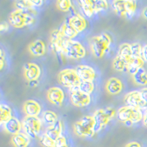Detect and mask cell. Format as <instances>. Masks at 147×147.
<instances>
[{"label": "cell", "mask_w": 147, "mask_h": 147, "mask_svg": "<svg viewBox=\"0 0 147 147\" xmlns=\"http://www.w3.org/2000/svg\"><path fill=\"white\" fill-rule=\"evenodd\" d=\"M111 44V38L107 34L102 33L93 37L90 40V47L95 57L101 58L108 51Z\"/></svg>", "instance_id": "6da1fadb"}, {"label": "cell", "mask_w": 147, "mask_h": 147, "mask_svg": "<svg viewBox=\"0 0 147 147\" xmlns=\"http://www.w3.org/2000/svg\"><path fill=\"white\" fill-rule=\"evenodd\" d=\"M32 9L24 11L16 10L13 12L9 17L10 24L16 28H22L32 24L35 22V19L32 16V13H30Z\"/></svg>", "instance_id": "7a4b0ae2"}, {"label": "cell", "mask_w": 147, "mask_h": 147, "mask_svg": "<svg viewBox=\"0 0 147 147\" xmlns=\"http://www.w3.org/2000/svg\"><path fill=\"white\" fill-rule=\"evenodd\" d=\"M63 54L72 59H82L85 57V49L83 46L74 40L64 39L63 42Z\"/></svg>", "instance_id": "3957f363"}, {"label": "cell", "mask_w": 147, "mask_h": 147, "mask_svg": "<svg viewBox=\"0 0 147 147\" xmlns=\"http://www.w3.org/2000/svg\"><path fill=\"white\" fill-rule=\"evenodd\" d=\"M115 114L114 109L111 107H107L105 109H99L94 113V119L95 124L94 127V131L95 133L100 131L105 126L108 124V122Z\"/></svg>", "instance_id": "277c9868"}, {"label": "cell", "mask_w": 147, "mask_h": 147, "mask_svg": "<svg viewBox=\"0 0 147 147\" xmlns=\"http://www.w3.org/2000/svg\"><path fill=\"white\" fill-rule=\"evenodd\" d=\"M143 118V113L140 109L124 106L118 110V120L124 123L127 121H131L133 122V124H136L142 120Z\"/></svg>", "instance_id": "5b68a950"}, {"label": "cell", "mask_w": 147, "mask_h": 147, "mask_svg": "<svg viewBox=\"0 0 147 147\" xmlns=\"http://www.w3.org/2000/svg\"><path fill=\"white\" fill-rule=\"evenodd\" d=\"M22 124L24 133L31 138H35L41 129V121L38 117L26 116Z\"/></svg>", "instance_id": "8992f818"}, {"label": "cell", "mask_w": 147, "mask_h": 147, "mask_svg": "<svg viewBox=\"0 0 147 147\" xmlns=\"http://www.w3.org/2000/svg\"><path fill=\"white\" fill-rule=\"evenodd\" d=\"M57 80L60 85L65 88H72L78 86L80 83V80L79 79L75 70L73 69H65L58 74Z\"/></svg>", "instance_id": "52a82bcc"}, {"label": "cell", "mask_w": 147, "mask_h": 147, "mask_svg": "<svg viewBox=\"0 0 147 147\" xmlns=\"http://www.w3.org/2000/svg\"><path fill=\"white\" fill-rule=\"evenodd\" d=\"M70 100L74 105L78 107L88 106L90 102V95L84 94L79 90L78 86L71 88Z\"/></svg>", "instance_id": "ba28073f"}, {"label": "cell", "mask_w": 147, "mask_h": 147, "mask_svg": "<svg viewBox=\"0 0 147 147\" xmlns=\"http://www.w3.org/2000/svg\"><path fill=\"white\" fill-rule=\"evenodd\" d=\"M124 101L127 107L140 109V110L145 109V105L141 99L139 91H132L127 94L124 97Z\"/></svg>", "instance_id": "9c48e42d"}, {"label": "cell", "mask_w": 147, "mask_h": 147, "mask_svg": "<svg viewBox=\"0 0 147 147\" xmlns=\"http://www.w3.org/2000/svg\"><path fill=\"white\" fill-rule=\"evenodd\" d=\"M47 99H48L52 105L57 107L62 105L63 102L65 94L63 90L57 87L51 88L47 91Z\"/></svg>", "instance_id": "30bf717a"}, {"label": "cell", "mask_w": 147, "mask_h": 147, "mask_svg": "<svg viewBox=\"0 0 147 147\" xmlns=\"http://www.w3.org/2000/svg\"><path fill=\"white\" fill-rule=\"evenodd\" d=\"M76 73L81 82L90 81L93 82L95 78V71L91 67L85 65H80L76 68Z\"/></svg>", "instance_id": "8fae6325"}, {"label": "cell", "mask_w": 147, "mask_h": 147, "mask_svg": "<svg viewBox=\"0 0 147 147\" xmlns=\"http://www.w3.org/2000/svg\"><path fill=\"white\" fill-rule=\"evenodd\" d=\"M24 75L27 81L37 80L40 75V69L37 64L28 63L24 67Z\"/></svg>", "instance_id": "7c38bea8"}, {"label": "cell", "mask_w": 147, "mask_h": 147, "mask_svg": "<svg viewBox=\"0 0 147 147\" xmlns=\"http://www.w3.org/2000/svg\"><path fill=\"white\" fill-rule=\"evenodd\" d=\"M23 110L27 116L38 117L41 110V107L36 101L27 100L24 104Z\"/></svg>", "instance_id": "4fadbf2b"}, {"label": "cell", "mask_w": 147, "mask_h": 147, "mask_svg": "<svg viewBox=\"0 0 147 147\" xmlns=\"http://www.w3.org/2000/svg\"><path fill=\"white\" fill-rule=\"evenodd\" d=\"M68 22L75 29L78 33L82 32L87 27V22L85 21V18L79 13H74L71 16V18L68 19Z\"/></svg>", "instance_id": "5bb4252c"}, {"label": "cell", "mask_w": 147, "mask_h": 147, "mask_svg": "<svg viewBox=\"0 0 147 147\" xmlns=\"http://www.w3.org/2000/svg\"><path fill=\"white\" fill-rule=\"evenodd\" d=\"M29 52L35 57H40L46 53V46L41 40H36L28 46Z\"/></svg>", "instance_id": "9a60e30c"}, {"label": "cell", "mask_w": 147, "mask_h": 147, "mask_svg": "<svg viewBox=\"0 0 147 147\" xmlns=\"http://www.w3.org/2000/svg\"><path fill=\"white\" fill-rule=\"evenodd\" d=\"M5 131L10 135H16L20 133L21 129L22 127V124L19 121L18 119L15 117H12L10 120L7 121L4 124Z\"/></svg>", "instance_id": "2e32d148"}, {"label": "cell", "mask_w": 147, "mask_h": 147, "mask_svg": "<svg viewBox=\"0 0 147 147\" xmlns=\"http://www.w3.org/2000/svg\"><path fill=\"white\" fill-rule=\"evenodd\" d=\"M63 125L60 120H57L55 124L52 126H49L46 130V135L51 139L55 141L57 140L60 136H62Z\"/></svg>", "instance_id": "e0dca14e"}, {"label": "cell", "mask_w": 147, "mask_h": 147, "mask_svg": "<svg viewBox=\"0 0 147 147\" xmlns=\"http://www.w3.org/2000/svg\"><path fill=\"white\" fill-rule=\"evenodd\" d=\"M123 88L122 82L119 80V79L113 77L108 80L106 84V90L107 93L112 95H116L119 94Z\"/></svg>", "instance_id": "ac0fdd59"}, {"label": "cell", "mask_w": 147, "mask_h": 147, "mask_svg": "<svg viewBox=\"0 0 147 147\" xmlns=\"http://www.w3.org/2000/svg\"><path fill=\"white\" fill-rule=\"evenodd\" d=\"M144 64V60H143L142 57L132 56L127 63V71L132 75H134L138 69H140V68H143Z\"/></svg>", "instance_id": "d6986e66"}, {"label": "cell", "mask_w": 147, "mask_h": 147, "mask_svg": "<svg viewBox=\"0 0 147 147\" xmlns=\"http://www.w3.org/2000/svg\"><path fill=\"white\" fill-rule=\"evenodd\" d=\"M30 138L25 133L20 132L13 136L11 142L14 147H27L30 143Z\"/></svg>", "instance_id": "ffe728a7"}, {"label": "cell", "mask_w": 147, "mask_h": 147, "mask_svg": "<svg viewBox=\"0 0 147 147\" xmlns=\"http://www.w3.org/2000/svg\"><path fill=\"white\" fill-rule=\"evenodd\" d=\"M60 32L63 36L64 38L68 39V40H73L74 38L77 36L78 32L75 30L71 25L69 22L67 21L63 24L60 30Z\"/></svg>", "instance_id": "44dd1931"}, {"label": "cell", "mask_w": 147, "mask_h": 147, "mask_svg": "<svg viewBox=\"0 0 147 147\" xmlns=\"http://www.w3.org/2000/svg\"><path fill=\"white\" fill-rule=\"evenodd\" d=\"M79 6L80 7L83 15L87 18H90L94 14L93 4L90 0H81L78 2Z\"/></svg>", "instance_id": "7402d4cb"}, {"label": "cell", "mask_w": 147, "mask_h": 147, "mask_svg": "<svg viewBox=\"0 0 147 147\" xmlns=\"http://www.w3.org/2000/svg\"><path fill=\"white\" fill-rule=\"evenodd\" d=\"M74 131L76 135L80 136V137L91 138L95 134L94 130H88V129L82 127L80 121H77L75 124H74Z\"/></svg>", "instance_id": "603a6c76"}, {"label": "cell", "mask_w": 147, "mask_h": 147, "mask_svg": "<svg viewBox=\"0 0 147 147\" xmlns=\"http://www.w3.org/2000/svg\"><path fill=\"white\" fill-rule=\"evenodd\" d=\"M121 58L124 59L127 63L132 57V51H131L130 45L128 44H123L120 46L118 52V55Z\"/></svg>", "instance_id": "cb8c5ba5"}, {"label": "cell", "mask_w": 147, "mask_h": 147, "mask_svg": "<svg viewBox=\"0 0 147 147\" xmlns=\"http://www.w3.org/2000/svg\"><path fill=\"white\" fill-rule=\"evenodd\" d=\"M134 82L138 85H147V73L144 68H140L134 75H132Z\"/></svg>", "instance_id": "d4e9b609"}, {"label": "cell", "mask_w": 147, "mask_h": 147, "mask_svg": "<svg viewBox=\"0 0 147 147\" xmlns=\"http://www.w3.org/2000/svg\"><path fill=\"white\" fill-rule=\"evenodd\" d=\"M12 116V110L7 105H1L0 106V122L1 124H5V122L10 120Z\"/></svg>", "instance_id": "484cf974"}, {"label": "cell", "mask_w": 147, "mask_h": 147, "mask_svg": "<svg viewBox=\"0 0 147 147\" xmlns=\"http://www.w3.org/2000/svg\"><path fill=\"white\" fill-rule=\"evenodd\" d=\"M126 0H117L112 2V7L114 11L120 16H125Z\"/></svg>", "instance_id": "4316f807"}, {"label": "cell", "mask_w": 147, "mask_h": 147, "mask_svg": "<svg viewBox=\"0 0 147 147\" xmlns=\"http://www.w3.org/2000/svg\"><path fill=\"white\" fill-rule=\"evenodd\" d=\"M112 65L114 70L117 71H124L126 69L127 70V62L119 56H116L114 58Z\"/></svg>", "instance_id": "83f0119b"}, {"label": "cell", "mask_w": 147, "mask_h": 147, "mask_svg": "<svg viewBox=\"0 0 147 147\" xmlns=\"http://www.w3.org/2000/svg\"><path fill=\"white\" fill-rule=\"evenodd\" d=\"M57 120H58L57 119V115L53 111L47 110L43 114V121L47 125H53Z\"/></svg>", "instance_id": "f1b7e54d"}, {"label": "cell", "mask_w": 147, "mask_h": 147, "mask_svg": "<svg viewBox=\"0 0 147 147\" xmlns=\"http://www.w3.org/2000/svg\"><path fill=\"white\" fill-rule=\"evenodd\" d=\"M79 90L81 92L84 93V94H88L90 95L92 92L94 91V85L93 82H90V81H82L80 82V85H78Z\"/></svg>", "instance_id": "f546056e"}, {"label": "cell", "mask_w": 147, "mask_h": 147, "mask_svg": "<svg viewBox=\"0 0 147 147\" xmlns=\"http://www.w3.org/2000/svg\"><path fill=\"white\" fill-rule=\"evenodd\" d=\"M126 14L125 16L128 18H131L135 14L136 10V2L132 0H127L125 3Z\"/></svg>", "instance_id": "4dcf8cb0"}, {"label": "cell", "mask_w": 147, "mask_h": 147, "mask_svg": "<svg viewBox=\"0 0 147 147\" xmlns=\"http://www.w3.org/2000/svg\"><path fill=\"white\" fill-rule=\"evenodd\" d=\"M16 10H30L33 7L32 1L31 0H21V1H16L14 3Z\"/></svg>", "instance_id": "1f68e13d"}, {"label": "cell", "mask_w": 147, "mask_h": 147, "mask_svg": "<svg viewBox=\"0 0 147 147\" xmlns=\"http://www.w3.org/2000/svg\"><path fill=\"white\" fill-rule=\"evenodd\" d=\"M81 125L85 129H87L88 130H94V127L95 124V121H94V116H84L80 121H79Z\"/></svg>", "instance_id": "d6a6232c"}, {"label": "cell", "mask_w": 147, "mask_h": 147, "mask_svg": "<svg viewBox=\"0 0 147 147\" xmlns=\"http://www.w3.org/2000/svg\"><path fill=\"white\" fill-rule=\"evenodd\" d=\"M93 8L94 13H97L100 11L107 10L108 7V4L105 0H98V1H92Z\"/></svg>", "instance_id": "836d02e7"}, {"label": "cell", "mask_w": 147, "mask_h": 147, "mask_svg": "<svg viewBox=\"0 0 147 147\" xmlns=\"http://www.w3.org/2000/svg\"><path fill=\"white\" fill-rule=\"evenodd\" d=\"M57 8L63 12H68L71 9V2L69 0H60L57 2Z\"/></svg>", "instance_id": "e575fe53"}, {"label": "cell", "mask_w": 147, "mask_h": 147, "mask_svg": "<svg viewBox=\"0 0 147 147\" xmlns=\"http://www.w3.org/2000/svg\"><path fill=\"white\" fill-rule=\"evenodd\" d=\"M40 144L43 147H55V141L48 137L46 134H44L40 138Z\"/></svg>", "instance_id": "d590c367"}, {"label": "cell", "mask_w": 147, "mask_h": 147, "mask_svg": "<svg viewBox=\"0 0 147 147\" xmlns=\"http://www.w3.org/2000/svg\"><path fill=\"white\" fill-rule=\"evenodd\" d=\"M131 51H132V56L135 57H142V49L143 47L138 43H134L130 44Z\"/></svg>", "instance_id": "8d00e7d4"}, {"label": "cell", "mask_w": 147, "mask_h": 147, "mask_svg": "<svg viewBox=\"0 0 147 147\" xmlns=\"http://www.w3.org/2000/svg\"><path fill=\"white\" fill-rule=\"evenodd\" d=\"M55 147H69L67 145L66 139L64 136H61L57 140H55Z\"/></svg>", "instance_id": "74e56055"}, {"label": "cell", "mask_w": 147, "mask_h": 147, "mask_svg": "<svg viewBox=\"0 0 147 147\" xmlns=\"http://www.w3.org/2000/svg\"><path fill=\"white\" fill-rule=\"evenodd\" d=\"M140 96L145 105V109L147 110V88H144L140 91Z\"/></svg>", "instance_id": "f35d334b"}, {"label": "cell", "mask_w": 147, "mask_h": 147, "mask_svg": "<svg viewBox=\"0 0 147 147\" xmlns=\"http://www.w3.org/2000/svg\"><path fill=\"white\" fill-rule=\"evenodd\" d=\"M4 65H5V52L3 49H1L0 50V69H3Z\"/></svg>", "instance_id": "ab89813d"}, {"label": "cell", "mask_w": 147, "mask_h": 147, "mask_svg": "<svg viewBox=\"0 0 147 147\" xmlns=\"http://www.w3.org/2000/svg\"><path fill=\"white\" fill-rule=\"evenodd\" d=\"M9 28L8 24L6 22H2L0 24V31L1 32H4V31H7Z\"/></svg>", "instance_id": "60d3db41"}, {"label": "cell", "mask_w": 147, "mask_h": 147, "mask_svg": "<svg viewBox=\"0 0 147 147\" xmlns=\"http://www.w3.org/2000/svg\"><path fill=\"white\" fill-rule=\"evenodd\" d=\"M142 58L144 61L147 62V44L143 47L142 49Z\"/></svg>", "instance_id": "b9f144b4"}, {"label": "cell", "mask_w": 147, "mask_h": 147, "mask_svg": "<svg viewBox=\"0 0 147 147\" xmlns=\"http://www.w3.org/2000/svg\"><path fill=\"white\" fill-rule=\"evenodd\" d=\"M32 1V5L34 7H40L42 5H43V1H40V0H37V1H35V0H31Z\"/></svg>", "instance_id": "7bdbcfd3"}, {"label": "cell", "mask_w": 147, "mask_h": 147, "mask_svg": "<svg viewBox=\"0 0 147 147\" xmlns=\"http://www.w3.org/2000/svg\"><path fill=\"white\" fill-rule=\"evenodd\" d=\"M125 147H140V145L137 142H131L127 144Z\"/></svg>", "instance_id": "ee69618b"}, {"label": "cell", "mask_w": 147, "mask_h": 147, "mask_svg": "<svg viewBox=\"0 0 147 147\" xmlns=\"http://www.w3.org/2000/svg\"><path fill=\"white\" fill-rule=\"evenodd\" d=\"M29 85H30V87H35L37 85H38V80H32L29 82Z\"/></svg>", "instance_id": "f6af8a7d"}, {"label": "cell", "mask_w": 147, "mask_h": 147, "mask_svg": "<svg viewBox=\"0 0 147 147\" xmlns=\"http://www.w3.org/2000/svg\"><path fill=\"white\" fill-rule=\"evenodd\" d=\"M143 122H144V124L147 127V110L146 111L145 114L144 115V118H143Z\"/></svg>", "instance_id": "bcb514c9"}, {"label": "cell", "mask_w": 147, "mask_h": 147, "mask_svg": "<svg viewBox=\"0 0 147 147\" xmlns=\"http://www.w3.org/2000/svg\"><path fill=\"white\" fill-rule=\"evenodd\" d=\"M142 16H144V18H145L146 19H147V7H146L143 10Z\"/></svg>", "instance_id": "7dc6e473"}, {"label": "cell", "mask_w": 147, "mask_h": 147, "mask_svg": "<svg viewBox=\"0 0 147 147\" xmlns=\"http://www.w3.org/2000/svg\"><path fill=\"white\" fill-rule=\"evenodd\" d=\"M124 124H125L127 127H132L133 125V122L131 121H127L124 122Z\"/></svg>", "instance_id": "c3c4849f"}]
</instances>
